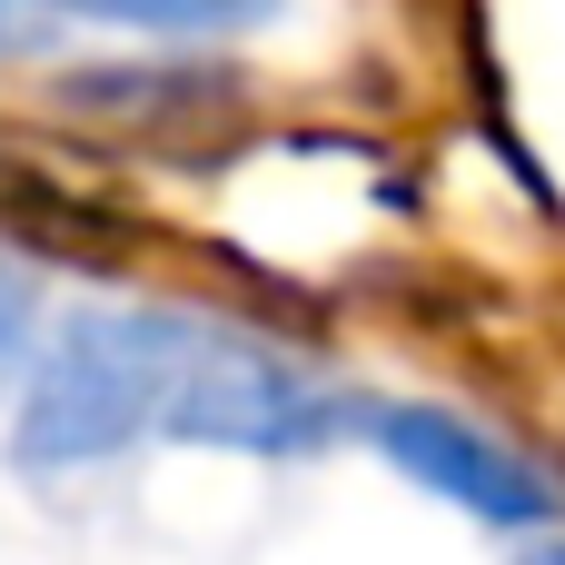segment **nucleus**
I'll return each mask as SVG.
<instances>
[{
    "instance_id": "f257e3e1",
    "label": "nucleus",
    "mask_w": 565,
    "mask_h": 565,
    "mask_svg": "<svg viewBox=\"0 0 565 565\" xmlns=\"http://www.w3.org/2000/svg\"><path fill=\"white\" fill-rule=\"evenodd\" d=\"M189 338H199V318H179V308H79L40 348L10 457L20 467H99V457L159 437Z\"/></svg>"
},
{
    "instance_id": "f03ea898",
    "label": "nucleus",
    "mask_w": 565,
    "mask_h": 565,
    "mask_svg": "<svg viewBox=\"0 0 565 565\" xmlns=\"http://www.w3.org/2000/svg\"><path fill=\"white\" fill-rule=\"evenodd\" d=\"M328 427H338V407H328L318 377H298L278 348L228 338V328L199 318L159 437H179V447H238V457H298V447H318Z\"/></svg>"
},
{
    "instance_id": "7ed1b4c3",
    "label": "nucleus",
    "mask_w": 565,
    "mask_h": 565,
    "mask_svg": "<svg viewBox=\"0 0 565 565\" xmlns=\"http://www.w3.org/2000/svg\"><path fill=\"white\" fill-rule=\"evenodd\" d=\"M358 437L387 467H407L427 497H447V507H467L487 526H546L556 516V487L516 447H497L487 427H467L447 407H358Z\"/></svg>"
},
{
    "instance_id": "20e7f679",
    "label": "nucleus",
    "mask_w": 565,
    "mask_h": 565,
    "mask_svg": "<svg viewBox=\"0 0 565 565\" xmlns=\"http://www.w3.org/2000/svg\"><path fill=\"white\" fill-rule=\"evenodd\" d=\"M70 20H109V30H169V40H218V30H258L278 0H50Z\"/></svg>"
},
{
    "instance_id": "39448f33",
    "label": "nucleus",
    "mask_w": 565,
    "mask_h": 565,
    "mask_svg": "<svg viewBox=\"0 0 565 565\" xmlns=\"http://www.w3.org/2000/svg\"><path fill=\"white\" fill-rule=\"evenodd\" d=\"M20 328H30V278H20V268L0 258V358L20 348Z\"/></svg>"
},
{
    "instance_id": "423d86ee",
    "label": "nucleus",
    "mask_w": 565,
    "mask_h": 565,
    "mask_svg": "<svg viewBox=\"0 0 565 565\" xmlns=\"http://www.w3.org/2000/svg\"><path fill=\"white\" fill-rule=\"evenodd\" d=\"M546 565H565V546H556V556H546Z\"/></svg>"
}]
</instances>
